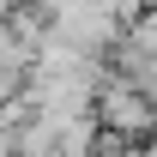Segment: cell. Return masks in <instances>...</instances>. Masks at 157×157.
Returning <instances> with one entry per match:
<instances>
[{
    "mask_svg": "<svg viewBox=\"0 0 157 157\" xmlns=\"http://www.w3.org/2000/svg\"><path fill=\"white\" fill-rule=\"evenodd\" d=\"M133 157H157V133H151V139H139V145H133Z\"/></svg>",
    "mask_w": 157,
    "mask_h": 157,
    "instance_id": "7a4b0ae2",
    "label": "cell"
},
{
    "mask_svg": "<svg viewBox=\"0 0 157 157\" xmlns=\"http://www.w3.org/2000/svg\"><path fill=\"white\" fill-rule=\"evenodd\" d=\"M91 121L103 133H121V139H151L157 133V103L139 97L121 73H109L97 85V97H91Z\"/></svg>",
    "mask_w": 157,
    "mask_h": 157,
    "instance_id": "6da1fadb",
    "label": "cell"
}]
</instances>
